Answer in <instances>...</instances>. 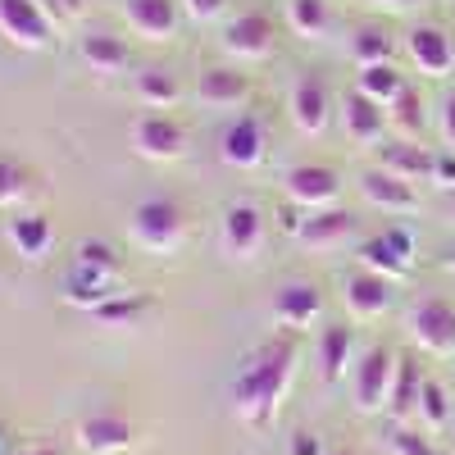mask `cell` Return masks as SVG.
<instances>
[{
	"label": "cell",
	"mask_w": 455,
	"mask_h": 455,
	"mask_svg": "<svg viewBox=\"0 0 455 455\" xmlns=\"http://www.w3.org/2000/svg\"><path fill=\"white\" fill-rule=\"evenodd\" d=\"M387 124L396 128V132H405V137H414V132H419L424 128V100H419V92H401L396 96V105L387 109Z\"/></svg>",
	"instance_id": "obj_36"
},
{
	"label": "cell",
	"mask_w": 455,
	"mask_h": 455,
	"mask_svg": "<svg viewBox=\"0 0 455 455\" xmlns=\"http://www.w3.org/2000/svg\"><path fill=\"white\" fill-rule=\"evenodd\" d=\"M264 237H269V223H264V210L255 201H233L219 214V251L237 264H251L264 251Z\"/></svg>",
	"instance_id": "obj_3"
},
{
	"label": "cell",
	"mask_w": 455,
	"mask_h": 455,
	"mask_svg": "<svg viewBox=\"0 0 455 455\" xmlns=\"http://www.w3.org/2000/svg\"><path fill=\"white\" fill-rule=\"evenodd\" d=\"M437 124H442V137H446V146H455V96H446V100H442Z\"/></svg>",
	"instance_id": "obj_43"
},
{
	"label": "cell",
	"mask_w": 455,
	"mask_h": 455,
	"mask_svg": "<svg viewBox=\"0 0 455 455\" xmlns=\"http://www.w3.org/2000/svg\"><path fill=\"white\" fill-rule=\"evenodd\" d=\"M341 128H347L351 141L373 146V141H383V132H387V109L373 105V100L360 96V92H351L347 100H341Z\"/></svg>",
	"instance_id": "obj_21"
},
{
	"label": "cell",
	"mask_w": 455,
	"mask_h": 455,
	"mask_svg": "<svg viewBox=\"0 0 455 455\" xmlns=\"http://www.w3.org/2000/svg\"><path fill=\"white\" fill-rule=\"evenodd\" d=\"M392 451H396V455H437V446H433L424 433H414V428H405V424L392 428Z\"/></svg>",
	"instance_id": "obj_37"
},
{
	"label": "cell",
	"mask_w": 455,
	"mask_h": 455,
	"mask_svg": "<svg viewBox=\"0 0 455 455\" xmlns=\"http://www.w3.org/2000/svg\"><path fill=\"white\" fill-rule=\"evenodd\" d=\"M323 315V291L315 283H287L274 300V319L278 328L287 332H300V328H310L315 319Z\"/></svg>",
	"instance_id": "obj_19"
},
{
	"label": "cell",
	"mask_w": 455,
	"mask_h": 455,
	"mask_svg": "<svg viewBox=\"0 0 455 455\" xmlns=\"http://www.w3.org/2000/svg\"><path fill=\"white\" fill-rule=\"evenodd\" d=\"M405 55L414 60V68L424 73V78H446V73L455 68V46L451 36L433 23H419L405 32Z\"/></svg>",
	"instance_id": "obj_16"
},
{
	"label": "cell",
	"mask_w": 455,
	"mask_h": 455,
	"mask_svg": "<svg viewBox=\"0 0 455 455\" xmlns=\"http://www.w3.org/2000/svg\"><path fill=\"white\" fill-rule=\"evenodd\" d=\"M306 219H310V210H300L296 201H283V205H278V228H283V233H287L291 242L300 237V228H306Z\"/></svg>",
	"instance_id": "obj_39"
},
{
	"label": "cell",
	"mask_w": 455,
	"mask_h": 455,
	"mask_svg": "<svg viewBox=\"0 0 455 455\" xmlns=\"http://www.w3.org/2000/svg\"><path fill=\"white\" fill-rule=\"evenodd\" d=\"M355 92L369 96L373 105L392 109L396 96L405 92V78H401V68H396V64H364V68H360V78H355Z\"/></svg>",
	"instance_id": "obj_26"
},
{
	"label": "cell",
	"mask_w": 455,
	"mask_h": 455,
	"mask_svg": "<svg viewBox=\"0 0 455 455\" xmlns=\"http://www.w3.org/2000/svg\"><path fill=\"white\" fill-rule=\"evenodd\" d=\"M114 283H119V278H105V274H96V269H83V264H73L68 278H64V300H68L73 310H87V315H92L100 300H109L114 291H119Z\"/></svg>",
	"instance_id": "obj_24"
},
{
	"label": "cell",
	"mask_w": 455,
	"mask_h": 455,
	"mask_svg": "<svg viewBox=\"0 0 455 455\" xmlns=\"http://www.w3.org/2000/svg\"><path fill=\"white\" fill-rule=\"evenodd\" d=\"M442 264H446V269L455 274V246H446V255H442Z\"/></svg>",
	"instance_id": "obj_46"
},
{
	"label": "cell",
	"mask_w": 455,
	"mask_h": 455,
	"mask_svg": "<svg viewBox=\"0 0 455 455\" xmlns=\"http://www.w3.org/2000/svg\"><path fill=\"white\" fill-rule=\"evenodd\" d=\"M32 192V182H28V169L19 160H5L0 156V210H14L23 205V196Z\"/></svg>",
	"instance_id": "obj_34"
},
{
	"label": "cell",
	"mask_w": 455,
	"mask_h": 455,
	"mask_svg": "<svg viewBox=\"0 0 455 455\" xmlns=\"http://www.w3.org/2000/svg\"><path fill=\"white\" fill-rule=\"evenodd\" d=\"M396 55V36L383 28V23H364L355 36H351V60L364 68V64H392Z\"/></svg>",
	"instance_id": "obj_32"
},
{
	"label": "cell",
	"mask_w": 455,
	"mask_h": 455,
	"mask_svg": "<svg viewBox=\"0 0 455 455\" xmlns=\"http://www.w3.org/2000/svg\"><path fill=\"white\" fill-rule=\"evenodd\" d=\"M341 300H347V310H351L355 319H378V315H387V310H392L396 283L383 278V274L355 269V274L341 278Z\"/></svg>",
	"instance_id": "obj_14"
},
{
	"label": "cell",
	"mask_w": 455,
	"mask_h": 455,
	"mask_svg": "<svg viewBox=\"0 0 455 455\" xmlns=\"http://www.w3.org/2000/svg\"><path fill=\"white\" fill-rule=\"evenodd\" d=\"M246 96H251V78L237 64H214L196 78V100L210 109H237L246 105Z\"/></svg>",
	"instance_id": "obj_18"
},
{
	"label": "cell",
	"mask_w": 455,
	"mask_h": 455,
	"mask_svg": "<svg viewBox=\"0 0 455 455\" xmlns=\"http://www.w3.org/2000/svg\"><path fill=\"white\" fill-rule=\"evenodd\" d=\"M128 233L150 255H173L182 246V237H187V219H182V210L169 196H146L128 214Z\"/></svg>",
	"instance_id": "obj_2"
},
{
	"label": "cell",
	"mask_w": 455,
	"mask_h": 455,
	"mask_svg": "<svg viewBox=\"0 0 455 455\" xmlns=\"http://www.w3.org/2000/svg\"><path fill=\"white\" fill-rule=\"evenodd\" d=\"M355 259H360V269L401 283V278H410V264H414V237L405 228H387L378 237H364L355 246Z\"/></svg>",
	"instance_id": "obj_6"
},
{
	"label": "cell",
	"mask_w": 455,
	"mask_h": 455,
	"mask_svg": "<svg viewBox=\"0 0 455 455\" xmlns=\"http://www.w3.org/2000/svg\"><path fill=\"white\" fill-rule=\"evenodd\" d=\"M360 196L373 210H383V214H414V210H419V192H414V182L387 173L383 164L360 173Z\"/></svg>",
	"instance_id": "obj_15"
},
{
	"label": "cell",
	"mask_w": 455,
	"mask_h": 455,
	"mask_svg": "<svg viewBox=\"0 0 455 455\" xmlns=\"http://www.w3.org/2000/svg\"><path fill=\"white\" fill-rule=\"evenodd\" d=\"M287 114L300 137H323L328 132V119H332V100H328V87L319 73H296V83L287 92Z\"/></svg>",
	"instance_id": "obj_8"
},
{
	"label": "cell",
	"mask_w": 455,
	"mask_h": 455,
	"mask_svg": "<svg viewBox=\"0 0 455 455\" xmlns=\"http://www.w3.org/2000/svg\"><path fill=\"white\" fill-rule=\"evenodd\" d=\"M178 5H182V14L192 23H214L228 10V0H178Z\"/></svg>",
	"instance_id": "obj_38"
},
{
	"label": "cell",
	"mask_w": 455,
	"mask_h": 455,
	"mask_svg": "<svg viewBox=\"0 0 455 455\" xmlns=\"http://www.w3.org/2000/svg\"><path fill=\"white\" fill-rule=\"evenodd\" d=\"M78 55L83 64H92V73H119L128 64V46L114 32H87L78 42Z\"/></svg>",
	"instance_id": "obj_29"
},
{
	"label": "cell",
	"mask_w": 455,
	"mask_h": 455,
	"mask_svg": "<svg viewBox=\"0 0 455 455\" xmlns=\"http://www.w3.org/2000/svg\"><path fill=\"white\" fill-rule=\"evenodd\" d=\"M46 5V14L55 19V28L60 23H73V19H83V10H87V0H42Z\"/></svg>",
	"instance_id": "obj_41"
},
{
	"label": "cell",
	"mask_w": 455,
	"mask_h": 455,
	"mask_svg": "<svg viewBox=\"0 0 455 455\" xmlns=\"http://www.w3.org/2000/svg\"><path fill=\"white\" fill-rule=\"evenodd\" d=\"M264 150H269V141H264V124L255 119V114H237V119L219 132V160L228 169H242V173L259 169Z\"/></svg>",
	"instance_id": "obj_12"
},
{
	"label": "cell",
	"mask_w": 455,
	"mask_h": 455,
	"mask_svg": "<svg viewBox=\"0 0 455 455\" xmlns=\"http://www.w3.org/2000/svg\"><path fill=\"white\" fill-rule=\"evenodd\" d=\"M328 455H355V451H328Z\"/></svg>",
	"instance_id": "obj_48"
},
{
	"label": "cell",
	"mask_w": 455,
	"mask_h": 455,
	"mask_svg": "<svg viewBox=\"0 0 455 455\" xmlns=\"http://www.w3.org/2000/svg\"><path fill=\"white\" fill-rule=\"evenodd\" d=\"M396 360L387 347H369L355 364V405L360 410H383L387 396H392V383H396Z\"/></svg>",
	"instance_id": "obj_11"
},
{
	"label": "cell",
	"mask_w": 455,
	"mask_h": 455,
	"mask_svg": "<svg viewBox=\"0 0 455 455\" xmlns=\"http://www.w3.org/2000/svg\"><path fill=\"white\" fill-rule=\"evenodd\" d=\"M278 46V28L269 14H237L223 28V55H233L237 64H259L269 60Z\"/></svg>",
	"instance_id": "obj_9"
},
{
	"label": "cell",
	"mask_w": 455,
	"mask_h": 455,
	"mask_svg": "<svg viewBox=\"0 0 455 455\" xmlns=\"http://www.w3.org/2000/svg\"><path fill=\"white\" fill-rule=\"evenodd\" d=\"M23 455H60V451H51V446H32V451H23Z\"/></svg>",
	"instance_id": "obj_47"
},
{
	"label": "cell",
	"mask_w": 455,
	"mask_h": 455,
	"mask_svg": "<svg viewBox=\"0 0 455 455\" xmlns=\"http://www.w3.org/2000/svg\"><path fill=\"white\" fill-rule=\"evenodd\" d=\"M283 192L300 210H328L341 196V173L332 164H291L283 173Z\"/></svg>",
	"instance_id": "obj_10"
},
{
	"label": "cell",
	"mask_w": 455,
	"mask_h": 455,
	"mask_svg": "<svg viewBox=\"0 0 455 455\" xmlns=\"http://www.w3.org/2000/svg\"><path fill=\"white\" fill-rule=\"evenodd\" d=\"M410 337L419 341V351L428 355H455V306L428 296V300H414L410 319H405Z\"/></svg>",
	"instance_id": "obj_7"
},
{
	"label": "cell",
	"mask_w": 455,
	"mask_h": 455,
	"mask_svg": "<svg viewBox=\"0 0 455 455\" xmlns=\"http://www.w3.org/2000/svg\"><path fill=\"white\" fill-rule=\"evenodd\" d=\"M287 28L306 42H323L332 14H328V0H287Z\"/></svg>",
	"instance_id": "obj_31"
},
{
	"label": "cell",
	"mask_w": 455,
	"mask_h": 455,
	"mask_svg": "<svg viewBox=\"0 0 455 455\" xmlns=\"http://www.w3.org/2000/svg\"><path fill=\"white\" fill-rule=\"evenodd\" d=\"M5 237L10 246L23 255V259H42L51 246H55V228L46 214H36V210H19L10 223H5Z\"/></svg>",
	"instance_id": "obj_23"
},
{
	"label": "cell",
	"mask_w": 455,
	"mask_h": 455,
	"mask_svg": "<svg viewBox=\"0 0 455 455\" xmlns=\"http://www.w3.org/2000/svg\"><path fill=\"white\" fill-rule=\"evenodd\" d=\"M433 182L442 192H455V146L437 150V164H433Z\"/></svg>",
	"instance_id": "obj_40"
},
{
	"label": "cell",
	"mask_w": 455,
	"mask_h": 455,
	"mask_svg": "<svg viewBox=\"0 0 455 455\" xmlns=\"http://www.w3.org/2000/svg\"><path fill=\"white\" fill-rule=\"evenodd\" d=\"M0 36L19 51H46L55 36V19L42 0H0Z\"/></svg>",
	"instance_id": "obj_4"
},
{
	"label": "cell",
	"mask_w": 455,
	"mask_h": 455,
	"mask_svg": "<svg viewBox=\"0 0 455 455\" xmlns=\"http://www.w3.org/2000/svg\"><path fill=\"white\" fill-rule=\"evenodd\" d=\"M433 164H437V150L419 146L414 137L387 141V150H383V169L405 178V182H433Z\"/></svg>",
	"instance_id": "obj_22"
},
{
	"label": "cell",
	"mask_w": 455,
	"mask_h": 455,
	"mask_svg": "<svg viewBox=\"0 0 455 455\" xmlns=\"http://www.w3.org/2000/svg\"><path fill=\"white\" fill-rule=\"evenodd\" d=\"M291 373H296V341L291 337H269L264 347L251 351V360L233 378V410L246 428L274 424V414L291 387Z\"/></svg>",
	"instance_id": "obj_1"
},
{
	"label": "cell",
	"mask_w": 455,
	"mask_h": 455,
	"mask_svg": "<svg viewBox=\"0 0 455 455\" xmlns=\"http://www.w3.org/2000/svg\"><path fill=\"white\" fill-rule=\"evenodd\" d=\"M92 315L100 323H109V328H137L150 315V296L146 291H114L109 300H100Z\"/></svg>",
	"instance_id": "obj_30"
},
{
	"label": "cell",
	"mask_w": 455,
	"mask_h": 455,
	"mask_svg": "<svg viewBox=\"0 0 455 455\" xmlns=\"http://www.w3.org/2000/svg\"><path fill=\"white\" fill-rule=\"evenodd\" d=\"M10 446H14V437H10V428H0V455H10Z\"/></svg>",
	"instance_id": "obj_45"
},
{
	"label": "cell",
	"mask_w": 455,
	"mask_h": 455,
	"mask_svg": "<svg viewBox=\"0 0 455 455\" xmlns=\"http://www.w3.org/2000/svg\"><path fill=\"white\" fill-rule=\"evenodd\" d=\"M351 347H355V332H351L347 323H328V328L319 332V369H323L328 383H337V378L347 373Z\"/></svg>",
	"instance_id": "obj_27"
},
{
	"label": "cell",
	"mask_w": 455,
	"mask_h": 455,
	"mask_svg": "<svg viewBox=\"0 0 455 455\" xmlns=\"http://www.w3.org/2000/svg\"><path fill=\"white\" fill-rule=\"evenodd\" d=\"M132 150L150 164H173L187 150V132L169 109H150V114H137L132 124Z\"/></svg>",
	"instance_id": "obj_5"
},
{
	"label": "cell",
	"mask_w": 455,
	"mask_h": 455,
	"mask_svg": "<svg viewBox=\"0 0 455 455\" xmlns=\"http://www.w3.org/2000/svg\"><path fill=\"white\" fill-rule=\"evenodd\" d=\"M419 419L428 428H446L451 424V396L442 383H433V378H424V387H419Z\"/></svg>",
	"instance_id": "obj_35"
},
{
	"label": "cell",
	"mask_w": 455,
	"mask_h": 455,
	"mask_svg": "<svg viewBox=\"0 0 455 455\" xmlns=\"http://www.w3.org/2000/svg\"><path fill=\"white\" fill-rule=\"evenodd\" d=\"M355 223L360 219L351 210H337V205L310 210V219H306V228H300L296 246H306V251H337V246H347L355 237Z\"/></svg>",
	"instance_id": "obj_17"
},
{
	"label": "cell",
	"mask_w": 455,
	"mask_h": 455,
	"mask_svg": "<svg viewBox=\"0 0 455 455\" xmlns=\"http://www.w3.org/2000/svg\"><path fill=\"white\" fill-rule=\"evenodd\" d=\"M73 264L96 269V274H105V278H119V255H114V246L100 242V237H87V242L73 246Z\"/></svg>",
	"instance_id": "obj_33"
},
{
	"label": "cell",
	"mask_w": 455,
	"mask_h": 455,
	"mask_svg": "<svg viewBox=\"0 0 455 455\" xmlns=\"http://www.w3.org/2000/svg\"><path fill=\"white\" fill-rule=\"evenodd\" d=\"M132 437H137V428L124 414H92V419L78 424V446L92 455H119L132 446Z\"/></svg>",
	"instance_id": "obj_20"
},
{
	"label": "cell",
	"mask_w": 455,
	"mask_h": 455,
	"mask_svg": "<svg viewBox=\"0 0 455 455\" xmlns=\"http://www.w3.org/2000/svg\"><path fill=\"white\" fill-rule=\"evenodd\" d=\"M364 5H383V10H414V5H424V0H364Z\"/></svg>",
	"instance_id": "obj_44"
},
{
	"label": "cell",
	"mask_w": 455,
	"mask_h": 455,
	"mask_svg": "<svg viewBox=\"0 0 455 455\" xmlns=\"http://www.w3.org/2000/svg\"><path fill=\"white\" fill-rule=\"evenodd\" d=\"M287 455H328V446H323V437H319V433H310V428H300V433L291 437Z\"/></svg>",
	"instance_id": "obj_42"
},
{
	"label": "cell",
	"mask_w": 455,
	"mask_h": 455,
	"mask_svg": "<svg viewBox=\"0 0 455 455\" xmlns=\"http://www.w3.org/2000/svg\"><path fill=\"white\" fill-rule=\"evenodd\" d=\"M419 387H424L419 364H414L410 355H401L396 360V383H392V396H387V410H392L396 424H405L410 414H419Z\"/></svg>",
	"instance_id": "obj_28"
},
{
	"label": "cell",
	"mask_w": 455,
	"mask_h": 455,
	"mask_svg": "<svg viewBox=\"0 0 455 455\" xmlns=\"http://www.w3.org/2000/svg\"><path fill=\"white\" fill-rule=\"evenodd\" d=\"M124 19L128 28L150 46H169L182 23V5L178 0H124Z\"/></svg>",
	"instance_id": "obj_13"
},
{
	"label": "cell",
	"mask_w": 455,
	"mask_h": 455,
	"mask_svg": "<svg viewBox=\"0 0 455 455\" xmlns=\"http://www.w3.org/2000/svg\"><path fill=\"white\" fill-rule=\"evenodd\" d=\"M137 100L146 109H173L182 100V83H178V73L173 68H160V64H150L137 73V83H132Z\"/></svg>",
	"instance_id": "obj_25"
}]
</instances>
